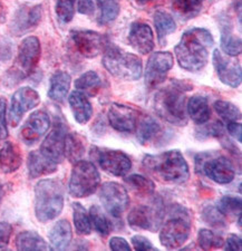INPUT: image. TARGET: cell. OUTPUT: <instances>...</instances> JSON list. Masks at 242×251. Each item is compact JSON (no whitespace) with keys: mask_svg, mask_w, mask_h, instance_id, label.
Listing matches in <instances>:
<instances>
[{"mask_svg":"<svg viewBox=\"0 0 242 251\" xmlns=\"http://www.w3.org/2000/svg\"><path fill=\"white\" fill-rule=\"evenodd\" d=\"M125 183L134 192L136 196L141 198L151 197L155 191V184L148 177H145L140 174H132L125 177Z\"/></svg>","mask_w":242,"mask_h":251,"instance_id":"33","label":"cell"},{"mask_svg":"<svg viewBox=\"0 0 242 251\" xmlns=\"http://www.w3.org/2000/svg\"><path fill=\"white\" fill-rule=\"evenodd\" d=\"M132 245H133V248L135 250H139V251H146V250H150V251H154L157 250L154 246L152 245V242L148 240L147 238H145L143 236H140V234H136V236L132 237Z\"/></svg>","mask_w":242,"mask_h":251,"instance_id":"46","label":"cell"},{"mask_svg":"<svg viewBox=\"0 0 242 251\" xmlns=\"http://www.w3.org/2000/svg\"><path fill=\"white\" fill-rule=\"evenodd\" d=\"M215 110L225 123L239 122L241 120V112L239 107L227 100H217L215 103Z\"/></svg>","mask_w":242,"mask_h":251,"instance_id":"39","label":"cell"},{"mask_svg":"<svg viewBox=\"0 0 242 251\" xmlns=\"http://www.w3.org/2000/svg\"><path fill=\"white\" fill-rule=\"evenodd\" d=\"M191 226L189 210L182 205L173 204L169 211V219L161 228V245L169 250L181 248L190 237Z\"/></svg>","mask_w":242,"mask_h":251,"instance_id":"5","label":"cell"},{"mask_svg":"<svg viewBox=\"0 0 242 251\" xmlns=\"http://www.w3.org/2000/svg\"><path fill=\"white\" fill-rule=\"evenodd\" d=\"M2 196H3V189H2V185H0V201H1Z\"/></svg>","mask_w":242,"mask_h":251,"instance_id":"53","label":"cell"},{"mask_svg":"<svg viewBox=\"0 0 242 251\" xmlns=\"http://www.w3.org/2000/svg\"><path fill=\"white\" fill-rule=\"evenodd\" d=\"M185 90L183 83H172L162 88L154 96V110L161 119L167 122L184 126L188 123Z\"/></svg>","mask_w":242,"mask_h":251,"instance_id":"3","label":"cell"},{"mask_svg":"<svg viewBox=\"0 0 242 251\" xmlns=\"http://www.w3.org/2000/svg\"><path fill=\"white\" fill-rule=\"evenodd\" d=\"M88 216H90L92 226H94L96 231H97L100 236L106 237L110 234L112 225L98 205H93L90 209V214H88Z\"/></svg>","mask_w":242,"mask_h":251,"instance_id":"38","label":"cell"},{"mask_svg":"<svg viewBox=\"0 0 242 251\" xmlns=\"http://www.w3.org/2000/svg\"><path fill=\"white\" fill-rule=\"evenodd\" d=\"M73 238L72 226L67 220H59L49 231L50 245L56 250H64L70 246Z\"/></svg>","mask_w":242,"mask_h":251,"instance_id":"27","label":"cell"},{"mask_svg":"<svg viewBox=\"0 0 242 251\" xmlns=\"http://www.w3.org/2000/svg\"><path fill=\"white\" fill-rule=\"evenodd\" d=\"M162 133V127L151 116H145L139 122L138 140L142 145H147L154 142Z\"/></svg>","mask_w":242,"mask_h":251,"instance_id":"31","label":"cell"},{"mask_svg":"<svg viewBox=\"0 0 242 251\" xmlns=\"http://www.w3.org/2000/svg\"><path fill=\"white\" fill-rule=\"evenodd\" d=\"M110 248L114 251H128L131 250V247L128 242L124 238L113 237L110 240Z\"/></svg>","mask_w":242,"mask_h":251,"instance_id":"49","label":"cell"},{"mask_svg":"<svg viewBox=\"0 0 242 251\" xmlns=\"http://www.w3.org/2000/svg\"><path fill=\"white\" fill-rule=\"evenodd\" d=\"M195 171L218 184H228L236 176L231 161L215 151L202 152L195 156Z\"/></svg>","mask_w":242,"mask_h":251,"instance_id":"7","label":"cell"},{"mask_svg":"<svg viewBox=\"0 0 242 251\" xmlns=\"http://www.w3.org/2000/svg\"><path fill=\"white\" fill-rule=\"evenodd\" d=\"M164 216L163 201L160 197H155L150 204L139 205L132 209L127 217V221L133 229L155 232L162 226Z\"/></svg>","mask_w":242,"mask_h":251,"instance_id":"10","label":"cell"},{"mask_svg":"<svg viewBox=\"0 0 242 251\" xmlns=\"http://www.w3.org/2000/svg\"><path fill=\"white\" fill-rule=\"evenodd\" d=\"M50 126V119L46 112L31 113L20 131V137L27 145H33L45 135Z\"/></svg>","mask_w":242,"mask_h":251,"instance_id":"19","label":"cell"},{"mask_svg":"<svg viewBox=\"0 0 242 251\" xmlns=\"http://www.w3.org/2000/svg\"><path fill=\"white\" fill-rule=\"evenodd\" d=\"M227 129L230 133V135L235 137V139L241 143L242 142V126L239 122H231L227 124Z\"/></svg>","mask_w":242,"mask_h":251,"instance_id":"51","label":"cell"},{"mask_svg":"<svg viewBox=\"0 0 242 251\" xmlns=\"http://www.w3.org/2000/svg\"><path fill=\"white\" fill-rule=\"evenodd\" d=\"M103 66L114 77L123 80H136L142 76V59L135 54L127 52L114 45L104 50Z\"/></svg>","mask_w":242,"mask_h":251,"instance_id":"6","label":"cell"},{"mask_svg":"<svg viewBox=\"0 0 242 251\" xmlns=\"http://www.w3.org/2000/svg\"><path fill=\"white\" fill-rule=\"evenodd\" d=\"M85 153V143L78 133H70L66 135L65 142V156L72 163H76Z\"/></svg>","mask_w":242,"mask_h":251,"instance_id":"34","label":"cell"},{"mask_svg":"<svg viewBox=\"0 0 242 251\" xmlns=\"http://www.w3.org/2000/svg\"><path fill=\"white\" fill-rule=\"evenodd\" d=\"M128 42L140 54H150L155 45L152 28L147 24L142 22L133 23L130 32H128Z\"/></svg>","mask_w":242,"mask_h":251,"instance_id":"21","label":"cell"},{"mask_svg":"<svg viewBox=\"0 0 242 251\" xmlns=\"http://www.w3.org/2000/svg\"><path fill=\"white\" fill-rule=\"evenodd\" d=\"M77 10L79 14L90 16L95 11V5L93 0H78L77 1Z\"/></svg>","mask_w":242,"mask_h":251,"instance_id":"48","label":"cell"},{"mask_svg":"<svg viewBox=\"0 0 242 251\" xmlns=\"http://www.w3.org/2000/svg\"><path fill=\"white\" fill-rule=\"evenodd\" d=\"M71 37L80 55L86 58H94L106 50L107 42L102 34L93 30H73Z\"/></svg>","mask_w":242,"mask_h":251,"instance_id":"15","label":"cell"},{"mask_svg":"<svg viewBox=\"0 0 242 251\" xmlns=\"http://www.w3.org/2000/svg\"><path fill=\"white\" fill-rule=\"evenodd\" d=\"M64 196L62 182L55 179L40 180L35 187V213L38 221L45 224L57 218L63 211Z\"/></svg>","mask_w":242,"mask_h":251,"instance_id":"4","label":"cell"},{"mask_svg":"<svg viewBox=\"0 0 242 251\" xmlns=\"http://www.w3.org/2000/svg\"><path fill=\"white\" fill-rule=\"evenodd\" d=\"M71 110L74 119L79 124H86L93 116V107L86 95L78 91H74L68 97Z\"/></svg>","mask_w":242,"mask_h":251,"instance_id":"23","label":"cell"},{"mask_svg":"<svg viewBox=\"0 0 242 251\" xmlns=\"http://www.w3.org/2000/svg\"><path fill=\"white\" fill-rule=\"evenodd\" d=\"M241 38L232 32L229 19L221 20V50L223 54L237 57L241 54Z\"/></svg>","mask_w":242,"mask_h":251,"instance_id":"28","label":"cell"},{"mask_svg":"<svg viewBox=\"0 0 242 251\" xmlns=\"http://www.w3.org/2000/svg\"><path fill=\"white\" fill-rule=\"evenodd\" d=\"M16 248L18 250H47L46 241L35 231L20 232L16 238Z\"/></svg>","mask_w":242,"mask_h":251,"instance_id":"32","label":"cell"},{"mask_svg":"<svg viewBox=\"0 0 242 251\" xmlns=\"http://www.w3.org/2000/svg\"><path fill=\"white\" fill-rule=\"evenodd\" d=\"M107 117L111 126L121 133H132L138 126V112L126 105L112 104Z\"/></svg>","mask_w":242,"mask_h":251,"instance_id":"18","label":"cell"},{"mask_svg":"<svg viewBox=\"0 0 242 251\" xmlns=\"http://www.w3.org/2000/svg\"><path fill=\"white\" fill-rule=\"evenodd\" d=\"M75 88L84 95L94 97L102 88V79L94 71H88L75 80Z\"/></svg>","mask_w":242,"mask_h":251,"instance_id":"30","label":"cell"},{"mask_svg":"<svg viewBox=\"0 0 242 251\" xmlns=\"http://www.w3.org/2000/svg\"><path fill=\"white\" fill-rule=\"evenodd\" d=\"M136 5L139 6H145L147 5V3H151L152 1H154V0H134Z\"/></svg>","mask_w":242,"mask_h":251,"instance_id":"52","label":"cell"},{"mask_svg":"<svg viewBox=\"0 0 242 251\" xmlns=\"http://www.w3.org/2000/svg\"><path fill=\"white\" fill-rule=\"evenodd\" d=\"M202 219L205 224L211 226L212 228L222 229L225 226L224 216L215 205L205 206L202 211Z\"/></svg>","mask_w":242,"mask_h":251,"instance_id":"42","label":"cell"},{"mask_svg":"<svg viewBox=\"0 0 242 251\" xmlns=\"http://www.w3.org/2000/svg\"><path fill=\"white\" fill-rule=\"evenodd\" d=\"M100 176L94 163L79 160L74 163L70 179V193L74 198H87L97 190Z\"/></svg>","mask_w":242,"mask_h":251,"instance_id":"9","label":"cell"},{"mask_svg":"<svg viewBox=\"0 0 242 251\" xmlns=\"http://www.w3.org/2000/svg\"><path fill=\"white\" fill-rule=\"evenodd\" d=\"M96 3L99 10L97 20L100 25H107L118 18L121 10L120 0H96Z\"/></svg>","mask_w":242,"mask_h":251,"instance_id":"36","label":"cell"},{"mask_svg":"<svg viewBox=\"0 0 242 251\" xmlns=\"http://www.w3.org/2000/svg\"><path fill=\"white\" fill-rule=\"evenodd\" d=\"M7 102L5 99H0V141H5L8 137V127L6 120Z\"/></svg>","mask_w":242,"mask_h":251,"instance_id":"45","label":"cell"},{"mask_svg":"<svg viewBox=\"0 0 242 251\" xmlns=\"http://www.w3.org/2000/svg\"><path fill=\"white\" fill-rule=\"evenodd\" d=\"M67 128L60 121H56L54 127L40 145V153L56 164L63 162L65 157V142Z\"/></svg>","mask_w":242,"mask_h":251,"instance_id":"17","label":"cell"},{"mask_svg":"<svg viewBox=\"0 0 242 251\" xmlns=\"http://www.w3.org/2000/svg\"><path fill=\"white\" fill-rule=\"evenodd\" d=\"M1 13H2V5L1 2H0V15H1Z\"/></svg>","mask_w":242,"mask_h":251,"instance_id":"54","label":"cell"},{"mask_svg":"<svg viewBox=\"0 0 242 251\" xmlns=\"http://www.w3.org/2000/svg\"><path fill=\"white\" fill-rule=\"evenodd\" d=\"M154 25L160 43H163L164 39L176 29L174 19L170 14L163 10H156L154 13Z\"/></svg>","mask_w":242,"mask_h":251,"instance_id":"35","label":"cell"},{"mask_svg":"<svg viewBox=\"0 0 242 251\" xmlns=\"http://www.w3.org/2000/svg\"><path fill=\"white\" fill-rule=\"evenodd\" d=\"M43 9L42 6H27L24 5L18 8L11 22V31L15 35L20 36L27 31L34 29L38 26L42 20Z\"/></svg>","mask_w":242,"mask_h":251,"instance_id":"20","label":"cell"},{"mask_svg":"<svg viewBox=\"0 0 242 251\" xmlns=\"http://www.w3.org/2000/svg\"><path fill=\"white\" fill-rule=\"evenodd\" d=\"M197 241L201 249L213 250L222 248L224 246V240L222 237L211 231L209 229H201L197 234Z\"/></svg>","mask_w":242,"mask_h":251,"instance_id":"40","label":"cell"},{"mask_svg":"<svg viewBox=\"0 0 242 251\" xmlns=\"http://www.w3.org/2000/svg\"><path fill=\"white\" fill-rule=\"evenodd\" d=\"M224 248L225 250H230V251H235V250L240 251L242 249L241 238L239 236H237V234H230L227 239V241H225Z\"/></svg>","mask_w":242,"mask_h":251,"instance_id":"50","label":"cell"},{"mask_svg":"<svg viewBox=\"0 0 242 251\" xmlns=\"http://www.w3.org/2000/svg\"><path fill=\"white\" fill-rule=\"evenodd\" d=\"M218 209L224 217H240L241 216V199L237 197L227 196L218 203Z\"/></svg>","mask_w":242,"mask_h":251,"instance_id":"41","label":"cell"},{"mask_svg":"<svg viewBox=\"0 0 242 251\" xmlns=\"http://www.w3.org/2000/svg\"><path fill=\"white\" fill-rule=\"evenodd\" d=\"M75 1L76 0H57L56 1V15L63 24L71 23L74 18Z\"/></svg>","mask_w":242,"mask_h":251,"instance_id":"43","label":"cell"},{"mask_svg":"<svg viewBox=\"0 0 242 251\" xmlns=\"http://www.w3.org/2000/svg\"><path fill=\"white\" fill-rule=\"evenodd\" d=\"M22 162L20 149L13 142H6L0 150V170L3 173H13L20 168Z\"/></svg>","mask_w":242,"mask_h":251,"instance_id":"24","label":"cell"},{"mask_svg":"<svg viewBox=\"0 0 242 251\" xmlns=\"http://www.w3.org/2000/svg\"><path fill=\"white\" fill-rule=\"evenodd\" d=\"M143 168L152 176L164 183L182 184L190 177L188 162L179 150L146 155L143 159Z\"/></svg>","mask_w":242,"mask_h":251,"instance_id":"2","label":"cell"},{"mask_svg":"<svg viewBox=\"0 0 242 251\" xmlns=\"http://www.w3.org/2000/svg\"><path fill=\"white\" fill-rule=\"evenodd\" d=\"M174 64V57L170 51H156L150 56L145 67V84L148 88L162 84L168 73Z\"/></svg>","mask_w":242,"mask_h":251,"instance_id":"13","label":"cell"},{"mask_svg":"<svg viewBox=\"0 0 242 251\" xmlns=\"http://www.w3.org/2000/svg\"><path fill=\"white\" fill-rule=\"evenodd\" d=\"M204 125V124H201ZM224 126L221 122H213L212 124L204 125L201 128L196 129V136L199 139H209V137H220L224 136Z\"/></svg>","mask_w":242,"mask_h":251,"instance_id":"44","label":"cell"},{"mask_svg":"<svg viewBox=\"0 0 242 251\" xmlns=\"http://www.w3.org/2000/svg\"><path fill=\"white\" fill-rule=\"evenodd\" d=\"M42 55V47L40 42L35 36H28L18 47L17 59L15 66L8 71V79L9 82L15 80L14 84L19 83L20 80L26 78L37 67L38 62Z\"/></svg>","mask_w":242,"mask_h":251,"instance_id":"8","label":"cell"},{"mask_svg":"<svg viewBox=\"0 0 242 251\" xmlns=\"http://www.w3.org/2000/svg\"><path fill=\"white\" fill-rule=\"evenodd\" d=\"M213 66L218 77L223 84L232 88H237L241 84V65L235 57L223 54L219 50H215L212 55Z\"/></svg>","mask_w":242,"mask_h":251,"instance_id":"16","label":"cell"},{"mask_svg":"<svg viewBox=\"0 0 242 251\" xmlns=\"http://www.w3.org/2000/svg\"><path fill=\"white\" fill-rule=\"evenodd\" d=\"M73 217H74V226L76 231L79 234H91L92 232V224L86 209L80 203H73Z\"/></svg>","mask_w":242,"mask_h":251,"instance_id":"37","label":"cell"},{"mask_svg":"<svg viewBox=\"0 0 242 251\" xmlns=\"http://www.w3.org/2000/svg\"><path fill=\"white\" fill-rule=\"evenodd\" d=\"M11 232H13V228L7 222L0 221V250L6 249L9 244Z\"/></svg>","mask_w":242,"mask_h":251,"instance_id":"47","label":"cell"},{"mask_svg":"<svg viewBox=\"0 0 242 251\" xmlns=\"http://www.w3.org/2000/svg\"><path fill=\"white\" fill-rule=\"evenodd\" d=\"M27 167L28 173H29L31 179L48 176V174L56 172V170H57V164L47 159L45 155L40 153V151H33L29 153Z\"/></svg>","mask_w":242,"mask_h":251,"instance_id":"22","label":"cell"},{"mask_svg":"<svg viewBox=\"0 0 242 251\" xmlns=\"http://www.w3.org/2000/svg\"><path fill=\"white\" fill-rule=\"evenodd\" d=\"M205 0H171L174 14L182 20L194 18L202 10Z\"/></svg>","mask_w":242,"mask_h":251,"instance_id":"29","label":"cell"},{"mask_svg":"<svg viewBox=\"0 0 242 251\" xmlns=\"http://www.w3.org/2000/svg\"><path fill=\"white\" fill-rule=\"evenodd\" d=\"M72 77L71 75L66 72H56L50 78L49 91H48V96L49 99L55 100V102L63 103L67 97L68 92L71 88Z\"/></svg>","mask_w":242,"mask_h":251,"instance_id":"26","label":"cell"},{"mask_svg":"<svg viewBox=\"0 0 242 251\" xmlns=\"http://www.w3.org/2000/svg\"><path fill=\"white\" fill-rule=\"evenodd\" d=\"M187 114L196 124L201 125L207 123L211 116L208 100L201 95L190 97L187 104Z\"/></svg>","mask_w":242,"mask_h":251,"instance_id":"25","label":"cell"},{"mask_svg":"<svg viewBox=\"0 0 242 251\" xmlns=\"http://www.w3.org/2000/svg\"><path fill=\"white\" fill-rule=\"evenodd\" d=\"M215 45L211 32L205 28H192L184 32L174 48L175 57L181 68L196 73L209 62L210 48Z\"/></svg>","mask_w":242,"mask_h":251,"instance_id":"1","label":"cell"},{"mask_svg":"<svg viewBox=\"0 0 242 251\" xmlns=\"http://www.w3.org/2000/svg\"><path fill=\"white\" fill-rule=\"evenodd\" d=\"M40 96L31 87H22L14 93L9 107V123L13 127L18 126L20 121L28 111L38 106Z\"/></svg>","mask_w":242,"mask_h":251,"instance_id":"14","label":"cell"},{"mask_svg":"<svg viewBox=\"0 0 242 251\" xmlns=\"http://www.w3.org/2000/svg\"><path fill=\"white\" fill-rule=\"evenodd\" d=\"M91 157L103 171L114 176H125L132 168L130 157L120 150L94 147L91 150Z\"/></svg>","mask_w":242,"mask_h":251,"instance_id":"11","label":"cell"},{"mask_svg":"<svg viewBox=\"0 0 242 251\" xmlns=\"http://www.w3.org/2000/svg\"><path fill=\"white\" fill-rule=\"evenodd\" d=\"M99 199L105 210L114 218H120L130 205V197L123 185L105 182L99 190Z\"/></svg>","mask_w":242,"mask_h":251,"instance_id":"12","label":"cell"}]
</instances>
